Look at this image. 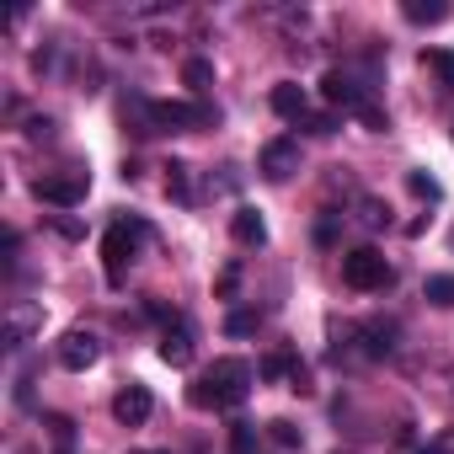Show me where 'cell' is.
<instances>
[{
	"instance_id": "27",
	"label": "cell",
	"mask_w": 454,
	"mask_h": 454,
	"mask_svg": "<svg viewBox=\"0 0 454 454\" xmlns=\"http://www.w3.org/2000/svg\"><path fill=\"white\" fill-rule=\"evenodd\" d=\"M305 129L326 139V134H337V113H310V118H305Z\"/></svg>"
},
{
	"instance_id": "17",
	"label": "cell",
	"mask_w": 454,
	"mask_h": 454,
	"mask_svg": "<svg viewBox=\"0 0 454 454\" xmlns=\"http://www.w3.org/2000/svg\"><path fill=\"white\" fill-rule=\"evenodd\" d=\"M257 374H262V380H284V374H294V390H300V374H305V369H300V358H294V353H268Z\"/></svg>"
},
{
	"instance_id": "13",
	"label": "cell",
	"mask_w": 454,
	"mask_h": 454,
	"mask_svg": "<svg viewBox=\"0 0 454 454\" xmlns=\"http://www.w3.org/2000/svg\"><path fill=\"white\" fill-rule=\"evenodd\" d=\"M268 102H273V113H278V118H294V123H300V118H310V97H305V86H300V81H278Z\"/></svg>"
},
{
	"instance_id": "26",
	"label": "cell",
	"mask_w": 454,
	"mask_h": 454,
	"mask_svg": "<svg viewBox=\"0 0 454 454\" xmlns=\"http://www.w3.org/2000/svg\"><path fill=\"white\" fill-rule=\"evenodd\" d=\"M364 224H374V231H380V224H390V208L380 198H364Z\"/></svg>"
},
{
	"instance_id": "2",
	"label": "cell",
	"mask_w": 454,
	"mask_h": 454,
	"mask_svg": "<svg viewBox=\"0 0 454 454\" xmlns=\"http://www.w3.org/2000/svg\"><path fill=\"white\" fill-rule=\"evenodd\" d=\"M145 241H150V224L145 219H113L107 224V236H102V268H107V284L113 289L123 284V273L134 268V257H139Z\"/></svg>"
},
{
	"instance_id": "5",
	"label": "cell",
	"mask_w": 454,
	"mask_h": 454,
	"mask_svg": "<svg viewBox=\"0 0 454 454\" xmlns=\"http://www.w3.org/2000/svg\"><path fill=\"white\" fill-rule=\"evenodd\" d=\"M321 91H326V102H332V107H342V113H358V118L374 107V102H369V86H364L353 70H326Z\"/></svg>"
},
{
	"instance_id": "34",
	"label": "cell",
	"mask_w": 454,
	"mask_h": 454,
	"mask_svg": "<svg viewBox=\"0 0 454 454\" xmlns=\"http://www.w3.org/2000/svg\"><path fill=\"white\" fill-rule=\"evenodd\" d=\"M443 443H454V433H449V438H443Z\"/></svg>"
},
{
	"instance_id": "25",
	"label": "cell",
	"mask_w": 454,
	"mask_h": 454,
	"mask_svg": "<svg viewBox=\"0 0 454 454\" xmlns=\"http://www.w3.org/2000/svg\"><path fill=\"white\" fill-rule=\"evenodd\" d=\"M54 236H59V241H81V236H86V224H81L75 214H54Z\"/></svg>"
},
{
	"instance_id": "7",
	"label": "cell",
	"mask_w": 454,
	"mask_h": 454,
	"mask_svg": "<svg viewBox=\"0 0 454 454\" xmlns=\"http://www.w3.org/2000/svg\"><path fill=\"white\" fill-rule=\"evenodd\" d=\"M257 171H262L268 182H289V176L300 171V139H289V134L268 139L262 155H257Z\"/></svg>"
},
{
	"instance_id": "20",
	"label": "cell",
	"mask_w": 454,
	"mask_h": 454,
	"mask_svg": "<svg viewBox=\"0 0 454 454\" xmlns=\"http://www.w3.org/2000/svg\"><path fill=\"white\" fill-rule=\"evenodd\" d=\"M406 187H411V198H422V203H438V198H443L438 176H427V171H406Z\"/></svg>"
},
{
	"instance_id": "19",
	"label": "cell",
	"mask_w": 454,
	"mask_h": 454,
	"mask_svg": "<svg viewBox=\"0 0 454 454\" xmlns=\"http://www.w3.org/2000/svg\"><path fill=\"white\" fill-rule=\"evenodd\" d=\"M182 86H192V91L203 97V91L214 86V65H208V59H187V65H182Z\"/></svg>"
},
{
	"instance_id": "15",
	"label": "cell",
	"mask_w": 454,
	"mask_h": 454,
	"mask_svg": "<svg viewBox=\"0 0 454 454\" xmlns=\"http://www.w3.org/2000/svg\"><path fill=\"white\" fill-rule=\"evenodd\" d=\"M422 70H433L438 86L454 91V49H422Z\"/></svg>"
},
{
	"instance_id": "18",
	"label": "cell",
	"mask_w": 454,
	"mask_h": 454,
	"mask_svg": "<svg viewBox=\"0 0 454 454\" xmlns=\"http://www.w3.org/2000/svg\"><path fill=\"white\" fill-rule=\"evenodd\" d=\"M422 300L438 305V310H454V273H433V278L422 284Z\"/></svg>"
},
{
	"instance_id": "33",
	"label": "cell",
	"mask_w": 454,
	"mask_h": 454,
	"mask_svg": "<svg viewBox=\"0 0 454 454\" xmlns=\"http://www.w3.org/2000/svg\"><path fill=\"white\" fill-rule=\"evenodd\" d=\"M417 454H443V443H438V449H417Z\"/></svg>"
},
{
	"instance_id": "6",
	"label": "cell",
	"mask_w": 454,
	"mask_h": 454,
	"mask_svg": "<svg viewBox=\"0 0 454 454\" xmlns=\"http://www.w3.org/2000/svg\"><path fill=\"white\" fill-rule=\"evenodd\" d=\"M33 192H38L43 203H54V208H75V203H86V192H91V176H86V171L38 176V182H33Z\"/></svg>"
},
{
	"instance_id": "16",
	"label": "cell",
	"mask_w": 454,
	"mask_h": 454,
	"mask_svg": "<svg viewBox=\"0 0 454 454\" xmlns=\"http://www.w3.org/2000/svg\"><path fill=\"white\" fill-rule=\"evenodd\" d=\"M406 22H417V27H433V22H443L449 17V6H443V0H406Z\"/></svg>"
},
{
	"instance_id": "24",
	"label": "cell",
	"mask_w": 454,
	"mask_h": 454,
	"mask_svg": "<svg viewBox=\"0 0 454 454\" xmlns=\"http://www.w3.org/2000/svg\"><path fill=\"white\" fill-rule=\"evenodd\" d=\"M231 454H257V427L252 422H236L231 427Z\"/></svg>"
},
{
	"instance_id": "1",
	"label": "cell",
	"mask_w": 454,
	"mask_h": 454,
	"mask_svg": "<svg viewBox=\"0 0 454 454\" xmlns=\"http://www.w3.org/2000/svg\"><path fill=\"white\" fill-rule=\"evenodd\" d=\"M257 385V369L247 358H214L192 385H187V401L198 411H236Z\"/></svg>"
},
{
	"instance_id": "23",
	"label": "cell",
	"mask_w": 454,
	"mask_h": 454,
	"mask_svg": "<svg viewBox=\"0 0 454 454\" xmlns=\"http://www.w3.org/2000/svg\"><path fill=\"white\" fill-rule=\"evenodd\" d=\"M257 310H231V316H224V332H231V337H252L257 332Z\"/></svg>"
},
{
	"instance_id": "30",
	"label": "cell",
	"mask_w": 454,
	"mask_h": 454,
	"mask_svg": "<svg viewBox=\"0 0 454 454\" xmlns=\"http://www.w3.org/2000/svg\"><path fill=\"white\" fill-rule=\"evenodd\" d=\"M316 241H321V247H332V241H337V219H332V214L316 224Z\"/></svg>"
},
{
	"instance_id": "8",
	"label": "cell",
	"mask_w": 454,
	"mask_h": 454,
	"mask_svg": "<svg viewBox=\"0 0 454 454\" xmlns=\"http://www.w3.org/2000/svg\"><path fill=\"white\" fill-rule=\"evenodd\" d=\"M97 358H102V342H97V332L75 326V332H65V337H59V369H70V374H86Z\"/></svg>"
},
{
	"instance_id": "9",
	"label": "cell",
	"mask_w": 454,
	"mask_h": 454,
	"mask_svg": "<svg viewBox=\"0 0 454 454\" xmlns=\"http://www.w3.org/2000/svg\"><path fill=\"white\" fill-rule=\"evenodd\" d=\"M150 411H155V395H150V385H123L118 395H113V417L123 422V427H145L150 422Z\"/></svg>"
},
{
	"instance_id": "11",
	"label": "cell",
	"mask_w": 454,
	"mask_h": 454,
	"mask_svg": "<svg viewBox=\"0 0 454 454\" xmlns=\"http://www.w3.org/2000/svg\"><path fill=\"white\" fill-rule=\"evenodd\" d=\"M395 337H401V321H390V316H374V321L358 326V342H364L369 358H390L395 353Z\"/></svg>"
},
{
	"instance_id": "10",
	"label": "cell",
	"mask_w": 454,
	"mask_h": 454,
	"mask_svg": "<svg viewBox=\"0 0 454 454\" xmlns=\"http://www.w3.org/2000/svg\"><path fill=\"white\" fill-rule=\"evenodd\" d=\"M38 326H43V305H33V300H17V305L6 310V348H27Z\"/></svg>"
},
{
	"instance_id": "22",
	"label": "cell",
	"mask_w": 454,
	"mask_h": 454,
	"mask_svg": "<svg viewBox=\"0 0 454 454\" xmlns=\"http://www.w3.org/2000/svg\"><path fill=\"white\" fill-rule=\"evenodd\" d=\"M268 438H273L278 449H300V443H305V433H300L294 422H284V417H278V422H268Z\"/></svg>"
},
{
	"instance_id": "4",
	"label": "cell",
	"mask_w": 454,
	"mask_h": 454,
	"mask_svg": "<svg viewBox=\"0 0 454 454\" xmlns=\"http://www.w3.org/2000/svg\"><path fill=\"white\" fill-rule=\"evenodd\" d=\"M145 113H150V123H155V129H166V134L203 129V123H214V118H219V113H214V107H203V102H150Z\"/></svg>"
},
{
	"instance_id": "29",
	"label": "cell",
	"mask_w": 454,
	"mask_h": 454,
	"mask_svg": "<svg viewBox=\"0 0 454 454\" xmlns=\"http://www.w3.org/2000/svg\"><path fill=\"white\" fill-rule=\"evenodd\" d=\"M27 139H54V118H27Z\"/></svg>"
},
{
	"instance_id": "32",
	"label": "cell",
	"mask_w": 454,
	"mask_h": 454,
	"mask_svg": "<svg viewBox=\"0 0 454 454\" xmlns=\"http://www.w3.org/2000/svg\"><path fill=\"white\" fill-rule=\"evenodd\" d=\"M129 454H166V449H129Z\"/></svg>"
},
{
	"instance_id": "12",
	"label": "cell",
	"mask_w": 454,
	"mask_h": 454,
	"mask_svg": "<svg viewBox=\"0 0 454 454\" xmlns=\"http://www.w3.org/2000/svg\"><path fill=\"white\" fill-rule=\"evenodd\" d=\"M160 358H166L171 369H187V364H192V326H187V316L166 321V332H160Z\"/></svg>"
},
{
	"instance_id": "21",
	"label": "cell",
	"mask_w": 454,
	"mask_h": 454,
	"mask_svg": "<svg viewBox=\"0 0 454 454\" xmlns=\"http://www.w3.org/2000/svg\"><path fill=\"white\" fill-rule=\"evenodd\" d=\"M166 171H171V176H166V192H171L176 203H192V182H187V166H182V160H171Z\"/></svg>"
},
{
	"instance_id": "3",
	"label": "cell",
	"mask_w": 454,
	"mask_h": 454,
	"mask_svg": "<svg viewBox=\"0 0 454 454\" xmlns=\"http://www.w3.org/2000/svg\"><path fill=\"white\" fill-rule=\"evenodd\" d=\"M342 284L358 289V294H380V289L395 284V268L385 262V252H374V247H353V252L342 257Z\"/></svg>"
},
{
	"instance_id": "28",
	"label": "cell",
	"mask_w": 454,
	"mask_h": 454,
	"mask_svg": "<svg viewBox=\"0 0 454 454\" xmlns=\"http://www.w3.org/2000/svg\"><path fill=\"white\" fill-rule=\"evenodd\" d=\"M49 427H54V443H59V449L75 443V422H70V417H49Z\"/></svg>"
},
{
	"instance_id": "31",
	"label": "cell",
	"mask_w": 454,
	"mask_h": 454,
	"mask_svg": "<svg viewBox=\"0 0 454 454\" xmlns=\"http://www.w3.org/2000/svg\"><path fill=\"white\" fill-rule=\"evenodd\" d=\"M236 284H241V268H224V278H219V294H236Z\"/></svg>"
},
{
	"instance_id": "14",
	"label": "cell",
	"mask_w": 454,
	"mask_h": 454,
	"mask_svg": "<svg viewBox=\"0 0 454 454\" xmlns=\"http://www.w3.org/2000/svg\"><path fill=\"white\" fill-rule=\"evenodd\" d=\"M231 236H236L241 247H268V219H262L257 208H236V219H231Z\"/></svg>"
}]
</instances>
